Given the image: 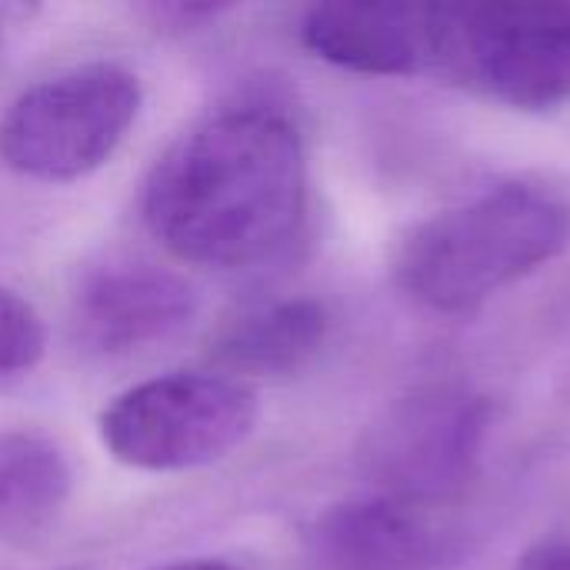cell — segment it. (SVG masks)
I'll return each instance as SVG.
<instances>
[{
  "instance_id": "obj_12",
  "label": "cell",
  "mask_w": 570,
  "mask_h": 570,
  "mask_svg": "<svg viewBox=\"0 0 570 570\" xmlns=\"http://www.w3.org/2000/svg\"><path fill=\"white\" fill-rule=\"evenodd\" d=\"M47 327L37 307L10 287H0V381L40 364Z\"/></svg>"
},
{
  "instance_id": "obj_2",
  "label": "cell",
  "mask_w": 570,
  "mask_h": 570,
  "mask_svg": "<svg viewBox=\"0 0 570 570\" xmlns=\"http://www.w3.org/2000/svg\"><path fill=\"white\" fill-rule=\"evenodd\" d=\"M570 240V210L528 184H501L417 224L394 261L397 284L424 307L468 314L551 264Z\"/></svg>"
},
{
  "instance_id": "obj_3",
  "label": "cell",
  "mask_w": 570,
  "mask_h": 570,
  "mask_svg": "<svg viewBox=\"0 0 570 570\" xmlns=\"http://www.w3.org/2000/svg\"><path fill=\"white\" fill-rule=\"evenodd\" d=\"M257 421V391L210 367L170 371L127 387L100 411L97 434L124 468L180 474L230 458Z\"/></svg>"
},
{
  "instance_id": "obj_14",
  "label": "cell",
  "mask_w": 570,
  "mask_h": 570,
  "mask_svg": "<svg viewBox=\"0 0 570 570\" xmlns=\"http://www.w3.org/2000/svg\"><path fill=\"white\" fill-rule=\"evenodd\" d=\"M514 570H570V534L538 541L518 558Z\"/></svg>"
},
{
  "instance_id": "obj_11",
  "label": "cell",
  "mask_w": 570,
  "mask_h": 570,
  "mask_svg": "<svg viewBox=\"0 0 570 570\" xmlns=\"http://www.w3.org/2000/svg\"><path fill=\"white\" fill-rule=\"evenodd\" d=\"M73 471L57 441L37 431L0 428V541L43 531L70 501Z\"/></svg>"
},
{
  "instance_id": "obj_10",
  "label": "cell",
  "mask_w": 570,
  "mask_h": 570,
  "mask_svg": "<svg viewBox=\"0 0 570 570\" xmlns=\"http://www.w3.org/2000/svg\"><path fill=\"white\" fill-rule=\"evenodd\" d=\"M327 311L311 297H284L244 311L210 341L214 371L230 377H284L314 361L327 341Z\"/></svg>"
},
{
  "instance_id": "obj_13",
  "label": "cell",
  "mask_w": 570,
  "mask_h": 570,
  "mask_svg": "<svg viewBox=\"0 0 570 570\" xmlns=\"http://www.w3.org/2000/svg\"><path fill=\"white\" fill-rule=\"evenodd\" d=\"M144 13L154 23H164L167 30H194L227 13V7L224 3H150L144 7Z\"/></svg>"
},
{
  "instance_id": "obj_6",
  "label": "cell",
  "mask_w": 570,
  "mask_h": 570,
  "mask_svg": "<svg viewBox=\"0 0 570 570\" xmlns=\"http://www.w3.org/2000/svg\"><path fill=\"white\" fill-rule=\"evenodd\" d=\"M488 424L491 404L461 387H424L394 401L361 448L374 494L411 508L451 498L474 474Z\"/></svg>"
},
{
  "instance_id": "obj_9",
  "label": "cell",
  "mask_w": 570,
  "mask_h": 570,
  "mask_svg": "<svg viewBox=\"0 0 570 570\" xmlns=\"http://www.w3.org/2000/svg\"><path fill=\"white\" fill-rule=\"evenodd\" d=\"M441 541L421 508L384 494L331 504L304 534L301 570H431Z\"/></svg>"
},
{
  "instance_id": "obj_4",
  "label": "cell",
  "mask_w": 570,
  "mask_h": 570,
  "mask_svg": "<svg viewBox=\"0 0 570 570\" xmlns=\"http://www.w3.org/2000/svg\"><path fill=\"white\" fill-rule=\"evenodd\" d=\"M140 104L144 90L130 67L73 63L10 100L0 117V164L40 184L80 180L117 154Z\"/></svg>"
},
{
  "instance_id": "obj_7",
  "label": "cell",
  "mask_w": 570,
  "mask_h": 570,
  "mask_svg": "<svg viewBox=\"0 0 570 570\" xmlns=\"http://www.w3.org/2000/svg\"><path fill=\"white\" fill-rule=\"evenodd\" d=\"M301 43L344 70L414 77L438 70V0H327L301 17Z\"/></svg>"
},
{
  "instance_id": "obj_15",
  "label": "cell",
  "mask_w": 570,
  "mask_h": 570,
  "mask_svg": "<svg viewBox=\"0 0 570 570\" xmlns=\"http://www.w3.org/2000/svg\"><path fill=\"white\" fill-rule=\"evenodd\" d=\"M33 7H23V3H0V50L7 47V40L30 20Z\"/></svg>"
},
{
  "instance_id": "obj_16",
  "label": "cell",
  "mask_w": 570,
  "mask_h": 570,
  "mask_svg": "<svg viewBox=\"0 0 570 570\" xmlns=\"http://www.w3.org/2000/svg\"><path fill=\"white\" fill-rule=\"evenodd\" d=\"M150 570H240L230 561L220 558H184V561H170V564H157Z\"/></svg>"
},
{
  "instance_id": "obj_1",
  "label": "cell",
  "mask_w": 570,
  "mask_h": 570,
  "mask_svg": "<svg viewBox=\"0 0 570 570\" xmlns=\"http://www.w3.org/2000/svg\"><path fill=\"white\" fill-rule=\"evenodd\" d=\"M140 210L160 247L184 264H261L287 247L304 220V137L277 107H220L157 157Z\"/></svg>"
},
{
  "instance_id": "obj_8",
  "label": "cell",
  "mask_w": 570,
  "mask_h": 570,
  "mask_svg": "<svg viewBox=\"0 0 570 570\" xmlns=\"http://www.w3.org/2000/svg\"><path fill=\"white\" fill-rule=\"evenodd\" d=\"M194 311V287L180 274L147 261H120L83 277L73 297V334L94 354L124 357L170 341Z\"/></svg>"
},
{
  "instance_id": "obj_5",
  "label": "cell",
  "mask_w": 570,
  "mask_h": 570,
  "mask_svg": "<svg viewBox=\"0 0 570 570\" xmlns=\"http://www.w3.org/2000/svg\"><path fill=\"white\" fill-rule=\"evenodd\" d=\"M518 107L570 100V3L438 0V70Z\"/></svg>"
}]
</instances>
